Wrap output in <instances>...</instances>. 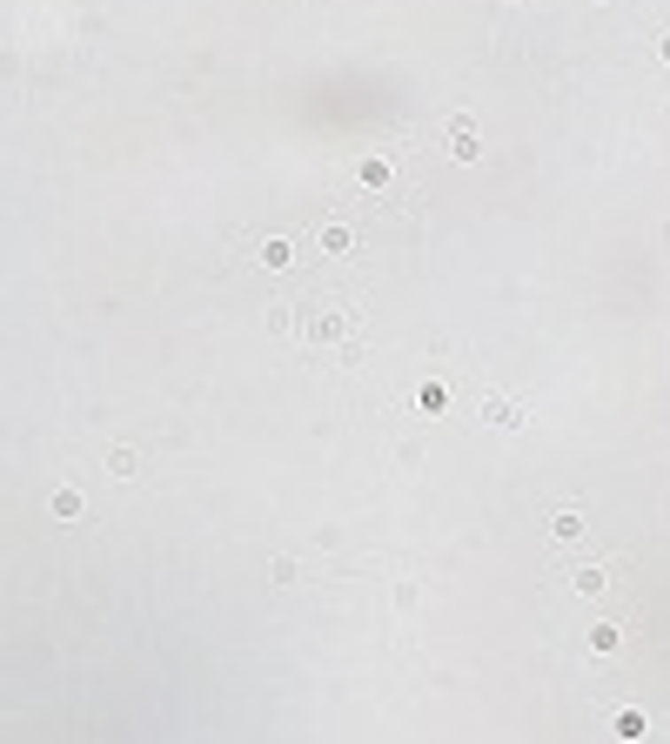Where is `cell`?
<instances>
[{"label":"cell","mask_w":670,"mask_h":744,"mask_svg":"<svg viewBox=\"0 0 670 744\" xmlns=\"http://www.w3.org/2000/svg\"><path fill=\"white\" fill-rule=\"evenodd\" d=\"M349 329H355V316H349V309H329V316H316V322H308V342H342Z\"/></svg>","instance_id":"6da1fadb"},{"label":"cell","mask_w":670,"mask_h":744,"mask_svg":"<svg viewBox=\"0 0 670 744\" xmlns=\"http://www.w3.org/2000/svg\"><path fill=\"white\" fill-rule=\"evenodd\" d=\"M449 154H456V161H476V154H483V141H476V121H449Z\"/></svg>","instance_id":"7a4b0ae2"},{"label":"cell","mask_w":670,"mask_h":744,"mask_svg":"<svg viewBox=\"0 0 670 744\" xmlns=\"http://www.w3.org/2000/svg\"><path fill=\"white\" fill-rule=\"evenodd\" d=\"M483 423L517 429V423H523V403H510V395H489V403H483Z\"/></svg>","instance_id":"3957f363"},{"label":"cell","mask_w":670,"mask_h":744,"mask_svg":"<svg viewBox=\"0 0 670 744\" xmlns=\"http://www.w3.org/2000/svg\"><path fill=\"white\" fill-rule=\"evenodd\" d=\"M549 536H557V544H577V536H583V510H577V503H564V510L549 517Z\"/></svg>","instance_id":"277c9868"},{"label":"cell","mask_w":670,"mask_h":744,"mask_svg":"<svg viewBox=\"0 0 670 744\" xmlns=\"http://www.w3.org/2000/svg\"><path fill=\"white\" fill-rule=\"evenodd\" d=\"M604 583H610V570H596V563H583L577 577H570V591H577V597H596V591H604Z\"/></svg>","instance_id":"5b68a950"},{"label":"cell","mask_w":670,"mask_h":744,"mask_svg":"<svg viewBox=\"0 0 670 744\" xmlns=\"http://www.w3.org/2000/svg\"><path fill=\"white\" fill-rule=\"evenodd\" d=\"M322 248H329V255H349V228L329 222V228H322Z\"/></svg>","instance_id":"8992f818"},{"label":"cell","mask_w":670,"mask_h":744,"mask_svg":"<svg viewBox=\"0 0 670 744\" xmlns=\"http://www.w3.org/2000/svg\"><path fill=\"white\" fill-rule=\"evenodd\" d=\"M261 262H269V269H289V262H295V242H269V248H261Z\"/></svg>","instance_id":"52a82bcc"},{"label":"cell","mask_w":670,"mask_h":744,"mask_svg":"<svg viewBox=\"0 0 670 744\" xmlns=\"http://www.w3.org/2000/svg\"><path fill=\"white\" fill-rule=\"evenodd\" d=\"M54 517H81V489H54Z\"/></svg>","instance_id":"ba28073f"},{"label":"cell","mask_w":670,"mask_h":744,"mask_svg":"<svg viewBox=\"0 0 670 744\" xmlns=\"http://www.w3.org/2000/svg\"><path fill=\"white\" fill-rule=\"evenodd\" d=\"M657 54H664V61H670V27H664V41H657Z\"/></svg>","instance_id":"9c48e42d"}]
</instances>
